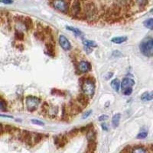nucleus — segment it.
Listing matches in <instances>:
<instances>
[{
	"label": "nucleus",
	"instance_id": "nucleus-14",
	"mask_svg": "<svg viewBox=\"0 0 153 153\" xmlns=\"http://www.w3.org/2000/svg\"><path fill=\"white\" fill-rule=\"evenodd\" d=\"M71 13L74 17L79 16L80 13V4L78 0H76L72 5Z\"/></svg>",
	"mask_w": 153,
	"mask_h": 153
},
{
	"label": "nucleus",
	"instance_id": "nucleus-13",
	"mask_svg": "<svg viewBox=\"0 0 153 153\" xmlns=\"http://www.w3.org/2000/svg\"><path fill=\"white\" fill-rule=\"evenodd\" d=\"M46 47V53L48 55L51 57H54V43L48 40V42H45Z\"/></svg>",
	"mask_w": 153,
	"mask_h": 153
},
{
	"label": "nucleus",
	"instance_id": "nucleus-19",
	"mask_svg": "<svg viewBox=\"0 0 153 153\" xmlns=\"http://www.w3.org/2000/svg\"><path fill=\"white\" fill-rule=\"evenodd\" d=\"M57 113H58V107L57 106H49L48 109L46 111V113L48 115L49 117H52V118L56 117Z\"/></svg>",
	"mask_w": 153,
	"mask_h": 153
},
{
	"label": "nucleus",
	"instance_id": "nucleus-28",
	"mask_svg": "<svg viewBox=\"0 0 153 153\" xmlns=\"http://www.w3.org/2000/svg\"><path fill=\"white\" fill-rule=\"evenodd\" d=\"M6 110H7V103H6L5 100L0 96V110L5 111Z\"/></svg>",
	"mask_w": 153,
	"mask_h": 153
},
{
	"label": "nucleus",
	"instance_id": "nucleus-18",
	"mask_svg": "<svg viewBox=\"0 0 153 153\" xmlns=\"http://www.w3.org/2000/svg\"><path fill=\"white\" fill-rule=\"evenodd\" d=\"M23 24H24V26L25 28L26 31H29L33 27V22H32V20H31V18L29 17H25L24 18V20H23Z\"/></svg>",
	"mask_w": 153,
	"mask_h": 153
},
{
	"label": "nucleus",
	"instance_id": "nucleus-5",
	"mask_svg": "<svg viewBox=\"0 0 153 153\" xmlns=\"http://www.w3.org/2000/svg\"><path fill=\"white\" fill-rule=\"evenodd\" d=\"M18 138L20 141L23 142V143H26L28 146H31L33 144L32 143V136H31V132H30L28 130H22L19 131V134H18Z\"/></svg>",
	"mask_w": 153,
	"mask_h": 153
},
{
	"label": "nucleus",
	"instance_id": "nucleus-45",
	"mask_svg": "<svg viewBox=\"0 0 153 153\" xmlns=\"http://www.w3.org/2000/svg\"><path fill=\"white\" fill-rule=\"evenodd\" d=\"M0 117H6V118H9V119L13 118V117H11V116H8V115H4V114H0Z\"/></svg>",
	"mask_w": 153,
	"mask_h": 153
},
{
	"label": "nucleus",
	"instance_id": "nucleus-40",
	"mask_svg": "<svg viewBox=\"0 0 153 153\" xmlns=\"http://www.w3.org/2000/svg\"><path fill=\"white\" fill-rule=\"evenodd\" d=\"M0 2L3 4H6V5H10L13 2L12 0H0Z\"/></svg>",
	"mask_w": 153,
	"mask_h": 153
},
{
	"label": "nucleus",
	"instance_id": "nucleus-3",
	"mask_svg": "<svg viewBox=\"0 0 153 153\" xmlns=\"http://www.w3.org/2000/svg\"><path fill=\"white\" fill-rule=\"evenodd\" d=\"M84 15L87 20H94L97 16V9L93 2H87L84 5Z\"/></svg>",
	"mask_w": 153,
	"mask_h": 153
},
{
	"label": "nucleus",
	"instance_id": "nucleus-29",
	"mask_svg": "<svg viewBox=\"0 0 153 153\" xmlns=\"http://www.w3.org/2000/svg\"><path fill=\"white\" fill-rule=\"evenodd\" d=\"M145 27L147 28H149L150 30H152L153 28V19H149L143 22Z\"/></svg>",
	"mask_w": 153,
	"mask_h": 153
},
{
	"label": "nucleus",
	"instance_id": "nucleus-39",
	"mask_svg": "<svg viewBox=\"0 0 153 153\" xmlns=\"http://www.w3.org/2000/svg\"><path fill=\"white\" fill-rule=\"evenodd\" d=\"M91 113H92V110H88V111H87L86 113H84V114H83L82 119H83V120H85V119L88 118V117L91 115Z\"/></svg>",
	"mask_w": 153,
	"mask_h": 153
},
{
	"label": "nucleus",
	"instance_id": "nucleus-44",
	"mask_svg": "<svg viewBox=\"0 0 153 153\" xmlns=\"http://www.w3.org/2000/svg\"><path fill=\"white\" fill-rule=\"evenodd\" d=\"M16 48H17L18 49H19V50H21V51H22L23 48H23V45H22V44H19L18 45H16Z\"/></svg>",
	"mask_w": 153,
	"mask_h": 153
},
{
	"label": "nucleus",
	"instance_id": "nucleus-43",
	"mask_svg": "<svg viewBox=\"0 0 153 153\" xmlns=\"http://www.w3.org/2000/svg\"><path fill=\"white\" fill-rule=\"evenodd\" d=\"M101 127H102V129L105 131H107L108 130V126H107V124L105 123H103L101 124Z\"/></svg>",
	"mask_w": 153,
	"mask_h": 153
},
{
	"label": "nucleus",
	"instance_id": "nucleus-22",
	"mask_svg": "<svg viewBox=\"0 0 153 153\" xmlns=\"http://www.w3.org/2000/svg\"><path fill=\"white\" fill-rule=\"evenodd\" d=\"M110 85H111L112 88L113 89V91H116V92H119L120 89V82L118 79H114V80H112Z\"/></svg>",
	"mask_w": 153,
	"mask_h": 153
},
{
	"label": "nucleus",
	"instance_id": "nucleus-37",
	"mask_svg": "<svg viewBox=\"0 0 153 153\" xmlns=\"http://www.w3.org/2000/svg\"><path fill=\"white\" fill-rule=\"evenodd\" d=\"M123 92L124 95L129 96V95H131V94H132V87H130V88H127V89H126V90H124Z\"/></svg>",
	"mask_w": 153,
	"mask_h": 153
},
{
	"label": "nucleus",
	"instance_id": "nucleus-34",
	"mask_svg": "<svg viewBox=\"0 0 153 153\" xmlns=\"http://www.w3.org/2000/svg\"><path fill=\"white\" fill-rule=\"evenodd\" d=\"M51 94L53 95H57V96H65V94L62 92L60 90H57V89H53L52 91H51Z\"/></svg>",
	"mask_w": 153,
	"mask_h": 153
},
{
	"label": "nucleus",
	"instance_id": "nucleus-25",
	"mask_svg": "<svg viewBox=\"0 0 153 153\" xmlns=\"http://www.w3.org/2000/svg\"><path fill=\"white\" fill-rule=\"evenodd\" d=\"M132 153H147V151L143 146H137L132 148Z\"/></svg>",
	"mask_w": 153,
	"mask_h": 153
},
{
	"label": "nucleus",
	"instance_id": "nucleus-38",
	"mask_svg": "<svg viewBox=\"0 0 153 153\" xmlns=\"http://www.w3.org/2000/svg\"><path fill=\"white\" fill-rule=\"evenodd\" d=\"M31 123L33 124H35V125L42 126L45 125V123H44L43 122H42V121H40V120H31Z\"/></svg>",
	"mask_w": 153,
	"mask_h": 153
},
{
	"label": "nucleus",
	"instance_id": "nucleus-1",
	"mask_svg": "<svg viewBox=\"0 0 153 153\" xmlns=\"http://www.w3.org/2000/svg\"><path fill=\"white\" fill-rule=\"evenodd\" d=\"M80 84L83 94L87 97H93L95 93V79L93 76H82L80 79Z\"/></svg>",
	"mask_w": 153,
	"mask_h": 153
},
{
	"label": "nucleus",
	"instance_id": "nucleus-41",
	"mask_svg": "<svg viewBox=\"0 0 153 153\" xmlns=\"http://www.w3.org/2000/svg\"><path fill=\"white\" fill-rule=\"evenodd\" d=\"M108 119V116L107 115H102V116H100V117H99V121H105V120H106Z\"/></svg>",
	"mask_w": 153,
	"mask_h": 153
},
{
	"label": "nucleus",
	"instance_id": "nucleus-32",
	"mask_svg": "<svg viewBox=\"0 0 153 153\" xmlns=\"http://www.w3.org/2000/svg\"><path fill=\"white\" fill-rule=\"evenodd\" d=\"M136 2L140 7H145L148 4V0H136Z\"/></svg>",
	"mask_w": 153,
	"mask_h": 153
},
{
	"label": "nucleus",
	"instance_id": "nucleus-26",
	"mask_svg": "<svg viewBox=\"0 0 153 153\" xmlns=\"http://www.w3.org/2000/svg\"><path fill=\"white\" fill-rule=\"evenodd\" d=\"M83 44H84V45L86 46V47H89V48H96L97 47V44L96 42H94V41L91 40H87V39H83Z\"/></svg>",
	"mask_w": 153,
	"mask_h": 153
},
{
	"label": "nucleus",
	"instance_id": "nucleus-33",
	"mask_svg": "<svg viewBox=\"0 0 153 153\" xmlns=\"http://www.w3.org/2000/svg\"><path fill=\"white\" fill-rule=\"evenodd\" d=\"M148 136V132L144 131V132H141L140 133H139L137 135V139H146Z\"/></svg>",
	"mask_w": 153,
	"mask_h": 153
},
{
	"label": "nucleus",
	"instance_id": "nucleus-10",
	"mask_svg": "<svg viewBox=\"0 0 153 153\" xmlns=\"http://www.w3.org/2000/svg\"><path fill=\"white\" fill-rule=\"evenodd\" d=\"M59 44L61 47L65 51H70L72 48L70 41L67 38L66 36L63 35H61L59 36Z\"/></svg>",
	"mask_w": 153,
	"mask_h": 153
},
{
	"label": "nucleus",
	"instance_id": "nucleus-8",
	"mask_svg": "<svg viewBox=\"0 0 153 153\" xmlns=\"http://www.w3.org/2000/svg\"><path fill=\"white\" fill-rule=\"evenodd\" d=\"M91 63L87 61H81L78 63L76 69L78 70L80 73H87L88 71H91Z\"/></svg>",
	"mask_w": 153,
	"mask_h": 153
},
{
	"label": "nucleus",
	"instance_id": "nucleus-23",
	"mask_svg": "<svg viewBox=\"0 0 153 153\" xmlns=\"http://www.w3.org/2000/svg\"><path fill=\"white\" fill-rule=\"evenodd\" d=\"M153 98V94L152 92H146V93H144V94H143V95L141 96V100L143 101H150L152 100Z\"/></svg>",
	"mask_w": 153,
	"mask_h": 153
},
{
	"label": "nucleus",
	"instance_id": "nucleus-9",
	"mask_svg": "<svg viewBox=\"0 0 153 153\" xmlns=\"http://www.w3.org/2000/svg\"><path fill=\"white\" fill-rule=\"evenodd\" d=\"M68 138L65 135H60L54 137V144L58 147V148H62L68 143Z\"/></svg>",
	"mask_w": 153,
	"mask_h": 153
},
{
	"label": "nucleus",
	"instance_id": "nucleus-12",
	"mask_svg": "<svg viewBox=\"0 0 153 153\" xmlns=\"http://www.w3.org/2000/svg\"><path fill=\"white\" fill-rule=\"evenodd\" d=\"M134 84H135V81H134L132 79L129 78V77H126V78H124L123 80L122 83H121V87H120V88H121V90L123 91L126 89L132 87Z\"/></svg>",
	"mask_w": 153,
	"mask_h": 153
},
{
	"label": "nucleus",
	"instance_id": "nucleus-24",
	"mask_svg": "<svg viewBox=\"0 0 153 153\" xmlns=\"http://www.w3.org/2000/svg\"><path fill=\"white\" fill-rule=\"evenodd\" d=\"M35 37L38 39V40H40L42 42L45 40L46 35L44 33L43 31H37L35 32Z\"/></svg>",
	"mask_w": 153,
	"mask_h": 153
},
{
	"label": "nucleus",
	"instance_id": "nucleus-15",
	"mask_svg": "<svg viewBox=\"0 0 153 153\" xmlns=\"http://www.w3.org/2000/svg\"><path fill=\"white\" fill-rule=\"evenodd\" d=\"M86 136H87V139L88 142L95 141L96 138H97V132L95 131V129L92 128L87 131Z\"/></svg>",
	"mask_w": 153,
	"mask_h": 153
},
{
	"label": "nucleus",
	"instance_id": "nucleus-35",
	"mask_svg": "<svg viewBox=\"0 0 153 153\" xmlns=\"http://www.w3.org/2000/svg\"><path fill=\"white\" fill-rule=\"evenodd\" d=\"M132 148L130 146H127L120 152V153H132Z\"/></svg>",
	"mask_w": 153,
	"mask_h": 153
},
{
	"label": "nucleus",
	"instance_id": "nucleus-21",
	"mask_svg": "<svg viewBox=\"0 0 153 153\" xmlns=\"http://www.w3.org/2000/svg\"><path fill=\"white\" fill-rule=\"evenodd\" d=\"M120 118H121V115L120 113H117V114H115L113 117V119H112V125H113V126L114 128H117L119 126Z\"/></svg>",
	"mask_w": 153,
	"mask_h": 153
},
{
	"label": "nucleus",
	"instance_id": "nucleus-11",
	"mask_svg": "<svg viewBox=\"0 0 153 153\" xmlns=\"http://www.w3.org/2000/svg\"><path fill=\"white\" fill-rule=\"evenodd\" d=\"M76 103H78V104L80 105L82 108H84V107H85V106H87V105L89 104V103H90V100H89L88 97H87V96H86L85 94H83V93L80 94H79V95L77 96V97H76Z\"/></svg>",
	"mask_w": 153,
	"mask_h": 153
},
{
	"label": "nucleus",
	"instance_id": "nucleus-20",
	"mask_svg": "<svg viewBox=\"0 0 153 153\" xmlns=\"http://www.w3.org/2000/svg\"><path fill=\"white\" fill-rule=\"evenodd\" d=\"M127 41V37L126 36H119V37H114L111 39V42L114 44H122L124 43L125 42Z\"/></svg>",
	"mask_w": 153,
	"mask_h": 153
},
{
	"label": "nucleus",
	"instance_id": "nucleus-2",
	"mask_svg": "<svg viewBox=\"0 0 153 153\" xmlns=\"http://www.w3.org/2000/svg\"><path fill=\"white\" fill-rule=\"evenodd\" d=\"M140 51L146 57H152L153 55V39L151 37L145 38L139 45Z\"/></svg>",
	"mask_w": 153,
	"mask_h": 153
},
{
	"label": "nucleus",
	"instance_id": "nucleus-30",
	"mask_svg": "<svg viewBox=\"0 0 153 153\" xmlns=\"http://www.w3.org/2000/svg\"><path fill=\"white\" fill-rule=\"evenodd\" d=\"M24 38H25V35L22 31H17V30H16V33H15V38H16V40L22 41L24 40Z\"/></svg>",
	"mask_w": 153,
	"mask_h": 153
},
{
	"label": "nucleus",
	"instance_id": "nucleus-4",
	"mask_svg": "<svg viewBox=\"0 0 153 153\" xmlns=\"http://www.w3.org/2000/svg\"><path fill=\"white\" fill-rule=\"evenodd\" d=\"M40 103L41 100L34 96H28L25 98V105H26L27 110L29 112L35 111Z\"/></svg>",
	"mask_w": 153,
	"mask_h": 153
},
{
	"label": "nucleus",
	"instance_id": "nucleus-31",
	"mask_svg": "<svg viewBox=\"0 0 153 153\" xmlns=\"http://www.w3.org/2000/svg\"><path fill=\"white\" fill-rule=\"evenodd\" d=\"M79 132H80V129H73L70 131V132L67 134L66 136H68V138L74 137V136H76Z\"/></svg>",
	"mask_w": 153,
	"mask_h": 153
},
{
	"label": "nucleus",
	"instance_id": "nucleus-16",
	"mask_svg": "<svg viewBox=\"0 0 153 153\" xmlns=\"http://www.w3.org/2000/svg\"><path fill=\"white\" fill-rule=\"evenodd\" d=\"M96 149H97V143H95V141L88 142L87 149L84 153H94L96 151Z\"/></svg>",
	"mask_w": 153,
	"mask_h": 153
},
{
	"label": "nucleus",
	"instance_id": "nucleus-42",
	"mask_svg": "<svg viewBox=\"0 0 153 153\" xmlns=\"http://www.w3.org/2000/svg\"><path fill=\"white\" fill-rule=\"evenodd\" d=\"M84 50H85V51L87 54H90V53H91L93 51V49L91 48L86 47V46H84Z\"/></svg>",
	"mask_w": 153,
	"mask_h": 153
},
{
	"label": "nucleus",
	"instance_id": "nucleus-6",
	"mask_svg": "<svg viewBox=\"0 0 153 153\" xmlns=\"http://www.w3.org/2000/svg\"><path fill=\"white\" fill-rule=\"evenodd\" d=\"M53 6L57 11L63 13H67L68 11V4L65 0H54Z\"/></svg>",
	"mask_w": 153,
	"mask_h": 153
},
{
	"label": "nucleus",
	"instance_id": "nucleus-27",
	"mask_svg": "<svg viewBox=\"0 0 153 153\" xmlns=\"http://www.w3.org/2000/svg\"><path fill=\"white\" fill-rule=\"evenodd\" d=\"M66 28L68 30H69V31H72L74 34H75L76 35H77V36H83V33H82V31H80V29H78V28H74V27H71V26H67Z\"/></svg>",
	"mask_w": 153,
	"mask_h": 153
},
{
	"label": "nucleus",
	"instance_id": "nucleus-36",
	"mask_svg": "<svg viewBox=\"0 0 153 153\" xmlns=\"http://www.w3.org/2000/svg\"><path fill=\"white\" fill-rule=\"evenodd\" d=\"M117 4L120 6H123V5H126L128 2H129V0H115Z\"/></svg>",
	"mask_w": 153,
	"mask_h": 153
},
{
	"label": "nucleus",
	"instance_id": "nucleus-17",
	"mask_svg": "<svg viewBox=\"0 0 153 153\" xmlns=\"http://www.w3.org/2000/svg\"><path fill=\"white\" fill-rule=\"evenodd\" d=\"M31 136H32V143L33 144H37V143H40L43 139L44 134L34 132V133H31Z\"/></svg>",
	"mask_w": 153,
	"mask_h": 153
},
{
	"label": "nucleus",
	"instance_id": "nucleus-7",
	"mask_svg": "<svg viewBox=\"0 0 153 153\" xmlns=\"http://www.w3.org/2000/svg\"><path fill=\"white\" fill-rule=\"evenodd\" d=\"M67 110H68L69 114L74 116V115L78 114L79 113H80L82 110H83V108L76 103V101H71L69 104V107H68V109L67 108Z\"/></svg>",
	"mask_w": 153,
	"mask_h": 153
}]
</instances>
